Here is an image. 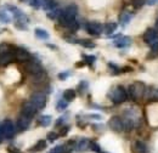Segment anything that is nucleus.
Wrapping results in <instances>:
<instances>
[{
  "instance_id": "nucleus-33",
  "label": "nucleus",
  "mask_w": 158,
  "mask_h": 153,
  "mask_svg": "<svg viewBox=\"0 0 158 153\" xmlns=\"http://www.w3.org/2000/svg\"><path fill=\"white\" fill-rule=\"evenodd\" d=\"M108 67L112 69V73L113 74H119V73H122V68H119L117 64H114V63H108Z\"/></svg>"
},
{
  "instance_id": "nucleus-27",
  "label": "nucleus",
  "mask_w": 158,
  "mask_h": 153,
  "mask_svg": "<svg viewBox=\"0 0 158 153\" xmlns=\"http://www.w3.org/2000/svg\"><path fill=\"white\" fill-rule=\"evenodd\" d=\"M56 7H57V2L55 0H45V2L43 5V9L46 10V11H51Z\"/></svg>"
},
{
  "instance_id": "nucleus-48",
  "label": "nucleus",
  "mask_w": 158,
  "mask_h": 153,
  "mask_svg": "<svg viewBox=\"0 0 158 153\" xmlns=\"http://www.w3.org/2000/svg\"><path fill=\"white\" fill-rule=\"evenodd\" d=\"M48 46H49L50 49H57V48H56L55 45H50V44H48Z\"/></svg>"
},
{
  "instance_id": "nucleus-3",
  "label": "nucleus",
  "mask_w": 158,
  "mask_h": 153,
  "mask_svg": "<svg viewBox=\"0 0 158 153\" xmlns=\"http://www.w3.org/2000/svg\"><path fill=\"white\" fill-rule=\"evenodd\" d=\"M146 85L141 81H135L134 84L129 85L128 88V98H130L131 101H136L139 98L143 97L145 93H146Z\"/></svg>"
},
{
  "instance_id": "nucleus-34",
  "label": "nucleus",
  "mask_w": 158,
  "mask_h": 153,
  "mask_svg": "<svg viewBox=\"0 0 158 153\" xmlns=\"http://www.w3.org/2000/svg\"><path fill=\"white\" fill-rule=\"evenodd\" d=\"M90 150L96 153H101V148H100L99 143H96L95 141H90Z\"/></svg>"
},
{
  "instance_id": "nucleus-30",
  "label": "nucleus",
  "mask_w": 158,
  "mask_h": 153,
  "mask_svg": "<svg viewBox=\"0 0 158 153\" xmlns=\"http://www.w3.org/2000/svg\"><path fill=\"white\" fill-rule=\"evenodd\" d=\"M67 106H68V101H66L64 98L63 100H60L59 102H57V105H56V110L59 112H62V111H64L67 108Z\"/></svg>"
},
{
  "instance_id": "nucleus-14",
  "label": "nucleus",
  "mask_w": 158,
  "mask_h": 153,
  "mask_svg": "<svg viewBox=\"0 0 158 153\" xmlns=\"http://www.w3.org/2000/svg\"><path fill=\"white\" fill-rule=\"evenodd\" d=\"M157 38H158V32L155 28H147V29L145 31L143 35H142L143 41H145L146 44H148V45H151Z\"/></svg>"
},
{
  "instance_id": "nucleus-35",
  "label": "nucleus",
  "mask_w": 158,
  "mask_h": 153,
  "mask_svg": "<svg viewBox=\"0 0 158 153\" xmlns=\"http://www.w3.org/2000/svg\"><path fill=\"white\" fill-rule=\"evenodd\" d=\"M83 57H84L85 63H86V64H89V66H93V64H94V62H95V60H96L95 56H88V55H84Z\"/></svg>"
},
{
  "instance_id": "nucleus-7",
  "label": "nucleus",
  "mask_w": 158,
  "mask_h": 153,
  "mask_svg": "<svg viewBox=\"0 0 158 153\" xmlns=\"http://www.w3.org/2000/svg\"><path fill=\"white\" fill-rule=\"evenodd\" d=\"M15 60V50L6 45V49L4 51H0V66H6L11 63Z\"/></svg>"
},
{
  "instance_id": "nucleus-2",
  "label": "nucleus",
  "mask_w": 158,
  "mask_h": 153,
  "mask_svg": "<svg viewBox=\"0 0 158 153\" xmlns=\"http://www.w3.org/2000/svg\"><path fill=\"white\" fill-rule=\"evenodd\" d=\"M7 10H10V11H12V14H14V17L16 19V23H15V26L19 28V29H27V24L29 23V19L26 16V14L20 10L19 7H16V6H12V5H6L5 6Z\"/></svg>"
},
{
  "instance_id": "nucleus-44",
  "label": "nucleus",
  "mask_w": 158,
  "mask_h": 153,
  "mask_svg": "<svg viewBox=\"0 0 158 153\" xmlns=\"http://www.w3.org/2000/svg\"><path fill=\"white\" fill-rule=\"evenodd\" d=\"M158 0H147V5H156Z\"/></svg>"
},
{
  "instance_id": "nucleus-20",
  "label": "nucleus",
  "mask_w": 158,
  "mask_h": 153,
  "mask_svg": "<svg viewBox=\"0 0 158 153\" xmlns=\"http://www.w3.org/2000/svg\"><path fill=\"white\" fill-rule=\"evenodd\" d=\"M46 148V141L45 140H39L34 146H33V148H31V153H34V152H41L43 150H45Z\"/></svg>"
},
{
  "instance_id": "nucleus-1",
  "label": "nucleus",
  "mask_w": 158,
  "mask_h": 153,
  "mask_svg": "<svg viewBox=\"0 0 158 153\" xmlns=\"http://www.w3.org/2000/svg\"><path fill=\"white\" fill-rule=\"evenodd\" d=\"M77 14H78V6L76 4H71V5L66 6L59 19L60 24L64 28H68L73 23V21H76Z\"/></svg>"
},
{
  "instance_id": "nucleus-28",
  "label": "nucleus",
  "mask_w": 158,
  "mask_h": 153,
  "mask_svg": "<svg viewBox=\"0 0 158 153\" xmlns=\"http://www.w3.org/2000/svg\"><path fill=\"white\" fill-rule=\"evenodd\" d=\"M51 115H41L38 119V124L41 126H49L51 124Z\"/></svg>"
},
{
  "instance_id": "nucleus-22",
  "label": "nucleus",
  "mask_w": 158,
  "mask_h": 153,
  "mask_svg": "<svg viewBox=\"0 0 158 153\" xmlns=\"http://www.w3.org/2000/svg\"><path fill=\"white\" fill-rule=\"evenodd\" d=\"M145 97L150 98V100H158V89L155 88H147L146 93H145Z\"/></svg>"
},
{
  "instance_id": "nucleus-11",
  "label": "nucleus",
  "mask_w": 158,
  "mask_h": 153,
  "mask_svg": "<svg viewBox=\"0 0 158 153\" xmlns=\"http://www.w3.org/2000/svg\"><path fill=\"white\" fill-rule=\"evenodd\" d=\"M21 112H22V114L27 115V117H31V118H33L34 115L37 114V112H38V108L31 102V101H27V102H24L23 105H22V108H21Z\"/></svg>"
},
{
  "instance_id": "nucleus-19",
  "label": "nucleus",
  "mask_w": 158,
  "mask_h": 153,
  "mask_svg": "<svg viewBox=\"0 0 158 153\" xmlns=\"http://www.w3.org/2000/svg\"><path fill=\"white\" fill-rule=\"evenodd\" d=\"M118 28V24L116 22H108L103 26V32L107 34V35H111L113 32H116V29Z\"/></svg>"
},
{
  "instance_id": "nucleus-21",
  "label": "nucleus",
  "mask_w": 158,
  "mask_h": 153,
  "mask_svg": "<svg viewBox=\"0 0 158 153\" xmlns=\"http://www.w3.org/2000/svg\"><path fill=\"white\" fill-rule=\"evenodd\" d=\"M62 11H63L62 9H59V7H56V9L51 10V11H48L46 16H48V19H52V21H55V19H60V16H61Z\"/></svg>"
},
{
  "instance_id": "nucleus-36",
  "label": "nucleus",
  "mask_w": 158,
  "mask_h": 153,
  "mask_svg": "<svg viewBox=\"0 0 158 153\" xmlns=\"http://www.w3.org/2000/svg\"><path fill=\"white\" fill-rule=\"evenodd\" d=\"M131 2H133V6H134L135 9H141L145 1H143V0H131Z\"/></svg>"
},
{
  "instance_id": "nucleus-4",
  "label": "nucleus",
  "mask_w": 158,
  "mask_h": 153,
  "mask_svg": "<svg viewBox=\"0 0 158 153\" xmlns=\"http://www.w3.org/2000/svg\"><path fill=\"white\" fill-rule=\"evenodd\" d=\"M108 97L114 105H120V103H123L128 100V91L124 86L118 85L108 93Z\"/></svg>"
},
{
  "instance_id": "nucleus-43",
  "label": "nucleus",
  "mask_w": 158,
  "mask_h": 153,
  "mask_svg": "<svg viewBox=\"0 0 158 153\" xmlns=\"http://www.w3.org/2000/svg\"><path fill=\"white\" fill-rule=\"evenodd\" d=\"M88 117L91 118V119H98V120L101 119V115H99V114H90V115H88Z\"/></svg>"
},
{
  "instance_id": "nucleus-24",
  "label": "nucleus",
  "mask_w": 158,
  "mask_h": 153,
  "mask_svg": "<svg viewBox=\"0 0 158 153\" xmlns=\"http://www.w3.org/2000/svg\"><path fill=\"white\" fill-rule=\"evenodd\" d=\"M0 22H4V23H10L11 22V16L9 15L6 7L0 9Z\"/></svg>"
},
{
  "instance_id": "nucleus-15",
  "label": "nucleus",
  "mask_w": 158,
  "mask_h": 153,
  "mask_svg": "<svg viewBox=\"0 0 158 153\" xmlns=\"http://www.w3.org/2000/svg\"><path fill=\"white\" fill-rule=\"evenodd\" d=\"M130 44H131L130 37H119L117 40L113 41V45H114L116 48H119V49L128 48V46H130Z\"/></svg>"
},
{
  "instance_id": "nucleus-18",
  "label": "nucleus",
  "mask_w": 158,
  "mask_h": 153,
  "mask_svg": "<svg viewBox=\"0 0 158 153\" xmlns=\"http://www.w3.org/2000/svg\"><path fill=\"white\" fill-rule=\"evenodd\" d=\"M131 17H133V14H131V12L124 11V12H122L120 16H119V22H120V24H122L123 27H125V26L130 22Z\"/></svg>"
},
{
  "instance_id": "nucleus-41",
  "label": "nucleus",
  "mask_w": 158,
  "mask_h": 153,
  "mask_svg": "<svg viewBox=\"0 0 158 153\" xmlns=\"http://www.w3.org/2000/svg\"><path fill=\"white\" fill-rule=\"evenodd\" d=\"M128 72H133L131 67H123L122 68V73H128Z\"/></svg>"
},
{
  "instance_id": "nucleus-8",
  "label": "nucleus",
  "mask_w": 158,
  "mask_h": 153,
  "mask_svg": "<svg viewBox=\"0 0 158 153\" xmlns=\"http://www.w3.org/2000/svg\"><path fill=\"white\" fill-rule=\"evenodd\" d=\"M85 31L90 34V35H95L99 37L100 34L103 32V26L98 22V21H91V22H86L85 23Z\"/></svg>"
},
{
  "instance_id": "nucleus-25",
  "label": "nucleus",
  "mask_w": 158,
  "mask_h": 153,
  "mask_svg": "<svg viewBox=\"0 0 158 153\" xmlns=\"http://www.w3.org/2000/svg\"><path fill=\"white\" fill-rule=\"evenodd\" d=\"M34 34L38 39H41V40H48L50 38L49 33L45 31V29H41V28H35L34 29Z\"/></svg>"
},
{
  "instance_id": "nucleus-37",
  "label": "nucleus",
  "mask_w": 158,
  "mask_h": 153,
  "mask_svg": "<svg viewBox=\"0 0 158 153\" xmlns=\"http://www.w3.org/2000/svg\"><path fill=\"white\" fill-rule=\"evenodd\" d=\"M88 85H89V84H88V81H84V80H83V81H80V84H79V86H78V89L80 90V93L85 91V90L88 89Z\"/></svg>"
},
{
  "instance_id": "nucleus-46",
  "label": "nucleus",
  "mask_w": 158,
  "mask_h": 153,
  "mask_svg": "<svg viewBox=\"0 0 158 153\" xmlns=\"http://www.w3.org/2000/svg\"><path fill=\"white\" fill-rule=\"evenodd\" d=\"M155 29H156V31H157V32H158V19H156V24H155Z\"/></svg>"
},
{
  "instance_id": "nucleus-10",
  "label": "nucleus",
  "mask_w": 158,
  "mask_h": 153,
  "mask_svg": "<svg viewBox=\"0 0 158 153\" xmlns=\"http://www.w3.org/2000/svg\"><path fill=\"white\" fill-rule=\"evenodd\" d=\"M108 126L111 128V130H113V131H116V133H122V131H124L123 118H120L118 115H113V117L108 120Z\"/></svg>"
},
{
  "instance_id": "nucleus-6",
  "label": "nucleus",
  "mask_w": 158,
  "mask_h": 153,
  "mask_svg": "<svg viewBox=\"0 0 158 153\" xmlns=\"http://www.w3.org/2000/svg\"><path fill=\"white\" fill-rule=\"evenodd\" d=\"M0 128H1V133H2L4 139H7V140L9 139H12L15 133H16V126L12 123V120H10V119H5L1 123Z\"/></svg>"
},
{
  "instance_id": "nucleus-45",
  "label": "nucleus",
  "mask_w": 158,
  "mask_h": 153,
  "mask_svg": "<svg viewBox=\"0 0 158 153\" xmlns=\"http://www.w3.org/2000/svg\"><path fill=\"white\" fill-rule=\"evenodd\" d=\"M86 63H85V61H83V62H79V63H77L76 64V67H83V66H85Z\"/></svg>"
},
{
  "instance_id": "nucleus-23",
  "label": "nucleus",
  "mask_w": 158,
  "mask_h": 153,
  "mask_svg": "<svg viewBox=\"0 0 158 153\" xmlns=\"http://www.w3.org/2000/svg\"><path fill=\"white\" fill-rule=\"evenodd\" d=\"M45 79H46V73H45V71L40 72L38 74L32 76V81H33L34 84H41V83L45 81Z\"/></svg>"
},
{
  "instance_id": "nucleus-16",
  "label": "nucleus",
  "mask_w": 158,
  "mask_h": 153,
  "mask_svg": "<svg viewBox=\"0 0 158 153\" xmlns=\"http://www.w3.org/2000/svg\"><path fill=\"white\" fill-rule=\"evenodd\" d=\"M90 148V140H88V139H80L78 142H77V145H76V150L78 151V152H84V151H86V150H89Z\"/></svg>"
},
{
  "instance_id": "nucleus-32",
  "label": "nucleus",
  "mask_w": 158,
  "mask_h": 153,
  "mask_svg": "<svg viewBox=\"0 0 158 153\" xmlns=\"http://www.w3.org/2000/svg\"><path fill=\"white\" fill-rule=\"evenodd\" d=\"M60 134H57V133H55V131H50V133H48V135H46V137H48V140L50 141V142H55L57 139H59Z\"/></svg>"
},
{
  "instance_id": "nucleus-29",
  "label": "nucleus",
  "mask_w": 158,
  "mask_h": 153,
  "mask_svg": "<svg viewBox=\"0 0 158 153\" xmlns=\"http://www.w3.org/2000/svg\"><path fill=\"white\" fill-rule=\"evenodd\" d=\"M78 44H80L84 48H88V49H94L96 46L95 43H93L91 40H88V39H78Z\"/></svg>"
},
{
  "instance_id": "nucleus-31",
  "label": "nucleus",
  "mask_w": 158,
  "mask_h": 153,
  "mask_svg": "<svg viewBox=\"0 0 158 153\" xmlns=\"http://www.w3.org/2000/svg\"><path fill=\"white\" fill-rule=\"evenodd\" d=\"M49 153H67V148H66V145H59V146H55Z\"/></svg>"
},
{
  "instance_id": "nucleus-40",
  "label": "nucleus",
  "mask_w": 158,
  "mask_h": 153,
  "mask_svg": "<svg viewBox=\"0 0 158 153\" xmlns=\"http://www.w3.org/2000/svg\"><path fill=\"white\" fill-rule=\"evenodd\" d=\"M64 119H66V117L64 115H62V117H60L59 119L55 122V126H61L63 123H64Z\"/></svg>"
},
{
  "instance_id": "nucleus-13",
  "label": "nucleus",
  "mask_w": 158,
  "mask_h": 153,
  "mask_svg": "<svg viewBox=\"0 0 158 153\" xmlns=\"http://www.w3.org/2000/svg\"><path fill=\"white\" fill-rule=\"evenodd\" d=\"M32 57L29 51L23 49V48H16L15 49V60L19 62H27L29 58Z\"/></svg>"
},
{
  "instance_id": "nucleus-17",
  "label": "nucleus",
  "mask_w": 158,
  "mask_h": 153,
  "mask_svg": "<svg viewBox=\"0 0 158 153\" xmlns=\"http://www.w3.org/2000/svg\"><path fill=\"white\" fill-rule=\"evenodd\" d=\"M133 153H147V147L142 141H135L133 147H131Z\"/></svg>"
},
{
  "instance_id": "nucleus-39",
  "label": "nucleus",
  "mask_w": 158,
  "mask_h": 153,
  "mask_svg": "<svg viewBox=\"0 0 158 153\" xmlns=\"http://www.w3.org/2000/svg\"><path fill=\"white\" fill-rule=\"evenodd\" d=\"M68 131H69V126H68V125L62 126V128H61V131H60V136H64V135H67L68 134Z\"/></svg>"
},
{
  "instance_id": "nucleus-42",
  "label": "nucleus",
  "mask_w": 158,
  "mask_h": 153,
  "mask_svg": "<svg viewBox=\"0 0 158 153\" xmlns=\"http://www.w3.org/2000/svg\"><path fill=\"white\" fill-rule=\"evenodd\" d=\"M9 153H22L20 150H17V148H15V147H10L9 148Z\"/></svg>"
},
{
  "instance_id": "nucleus-47",
  "label": "nucleus",
  "mask_w": 158,
  "mask_h": 153,
  "mask_svg": "<svg viewBox=\"0 0 158 153\" xmlns=\"http://www.w3.org/2000/svg\"><path fill=\"white\" fill-rule=\"evenodd\" d=\"M2 139H4V136H2V133H1V128H0V142L2 141Z\"/></svg>"
},
{
  "instance_id": "nucleus-5",
  "label": "nucleus",
  "mask_w": 158,
  "mask_h": 153,
  "mask_svg": "<svg viewBox=\"0 0 158 153\" xmlns=\"http://www.w3.org/2000/svg\"><path fill=\"white\" fill-rule=\"evenodd\" d=\"M24 69H26L31 76L38 74V73H40V72L44 71L39 60L33 58V57H31L27 62H24Z\"/></svg>"
},
{
  "instance_id": "nucleus-26",
  "label": "nucleus",
  "mask_w": 158,
  "mask_h": 153,
  "mask_svg": "<svg viewBox=\"0 0 158 153\" xmlns=\"http://www.w3.org/2000/svg\"><path fill=\"white\" fill-rule=\"evenodd\" d=\"M76 96H77V93H76V90H73V89H67V90L63 91V98H64L66 101H68V102L73 101V100L76 98Z\"/></svg>"
},
{
  "instance_id": "nucleus-12",
  "label": "nucleus",
  "mask_w": 158,
  "mask_h": 153,
  "mask_svg": "<svg viewBox=\"0 0 158 153\" xmlns=\"http://www.w3.org/2000/svg\"><path fill=\"white\" fill-rule=\"evenodd\" d=\"M31 122H32V118L31 117H27V115L21 113V115L17 118V122H16V128L20 131H24V130H27L29 128Z\"/></svg>"
},
{
  "instance_id": "nucleus-49",
  "label": "nucleus",
  "mask_w": 158,
  "mask_h": 153,
  "mask_svg": "<svg viewBox=\"0 0 158 153\" xmlns=\"http://www.w3.org/2000/svg\"><path fill=\"white\" fill-rule=\"evenodd\" d=\"M101 153H102V152H101Z\"/></svg>"
},
{
  "instance_id": "nucleus-9",
  "label": "nucleus",
  "mask_w": 158,
  "mask_h": 153,
  "mask_svg": "<svg viewBox=\"0 0 158 153\" xmlns=\"http://www.w3.org/2000/svg\"><path fill=\"white\" fill-rule=\"evenodd\" d=\"M29 101L38 108V111L44 110L46 106V95L43 93H34L29 97Z\"/></svg>"
},
{
  "instance_id": "nucleus-38",
  "label": "nucleus",
  "mask_w": 158,
  "mask_h": 153,
  "mask_svg": "<svg viewBox=\"0 0 158 153\" xmlns=\"http://www.w3.org/2000/svg\"><path fill=\"white\" fill-rule=\"evenodd\" d=\"M71 76V72H62V73H59V79L60 80H66L68 76Z\"/></svg>"
}]
</instances>
